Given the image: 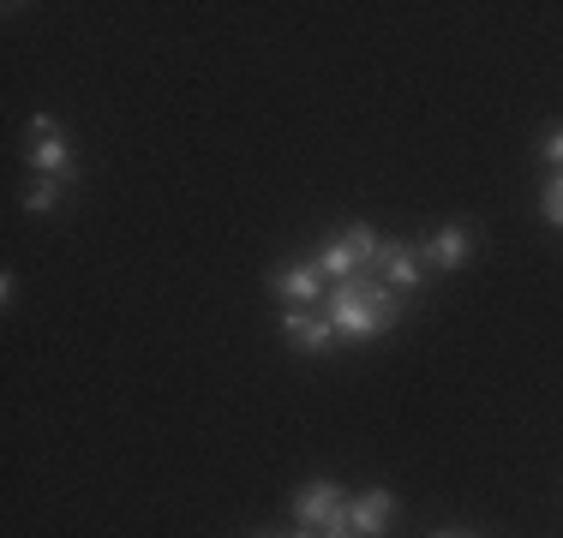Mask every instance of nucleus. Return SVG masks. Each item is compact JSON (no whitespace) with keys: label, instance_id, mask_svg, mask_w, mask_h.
Wrapping results in <instances>:
<instances>
[{"label":"nucleus","instance_id":"7","mask_svg":"<svg viewBox=\"0 0 563 538\" xmlns=\"http://www.w3.org/2000/svg\"><path fill=\"white\" fill-rule=\"evenodd\" d=\"M282 335H288L294 354H330V347L342 341L324 305H318V312H282Z\"/></svg>","mask_w":563,"mask_h":538},{"label":"nucleus","instance_id":"3","mask_svg":"<svg viewBox=\"0 0 563 538\" xmlns=\"http://www.w3.org/2000/svg\"><path fill=\"white\" fill-rule=\"evenodd\" d=\"M24 138H31V173L36 180H78V161H73V144H66L60 120L55 114H31V126H24Z\"/></svg>","mask_w":563,"mask_h":538},{"label":"nucleus","instance_id":"14","mask_svg":"<svg viewBox=\"0 0 563 538\" xmlns=\"http://www.w3.org/2000/svg\"><path fill=\"white\" fill-rule=\"evenodd\" d=\"M271 538H318L312 527H288V533H271Z\"/></svg>","mask_w":563,"mask_h":538},{"label":"nucleus","instance_id":"13","mask_svg":"<svg viewBox=\"0 0 563 538\" xmlns=\"http://www.w3.org/2000/svg\"><path fill=\"white\" fill-rule=\"evenodd\" d=\"M318 538H360V533L347 527V508H342V520H336V527H324V533H318Z\"/></svg>","mask_w":563,"mask_h":538},{"label":"nucleus","instance_id":"1","mask_svg":"<svg viewBox=\"0 0 563 538\" xmlns=\"http://www.w3.org/2000/svg\"><path fill=\"white\" fill-rule=\"evenodd\" d=\"M324 312H330V323H336L342 341H372V335L396 329V317H401V293H390V288H384V281L366 269V276L336 281V288H330Z\"/></svg>","mask_w":563,"mask_h":538},{"label":"nucleus","instance_id":"4","mask_svg":"<svg viewBox=\"0 0 563 538\" xmlns=\"http://www.w3.org/2000/svg\"><path fill=\"white\" fill-rule=\"evenodd\" d=\"M342 508H347L342 484L336 479H312V484H300V491H294V527L324 533V527H336V520H342Z\"/></svg>","mask_w":563,"mask_h":538},{"label":"nucleus","instance_id":"9","mask_svg":"<svg viewBox=\"0 0 563 538\" xmlns=\"http://www.w3.org/2000/svg\"><path fill=\"white\" fill-rule=\"evenodd\" d=\"M396 520V491H384V484H372V491H360L354 503H347V527L360 538H384Z\"/></svg>","mask_w":563,"mask_h":538},{"label":"nucleus","instance_id":"11","mask_svg":"<svg viewBox=\"0 0 563 538\" xmlns=\"http://www.w3.org/2000/svg\"><path fill=\"white\" fill-rule=\"evenodd\" d=\"M540 215H545V227H563V173H552L540 186Z\"/></svg>","mask_w":563,"mask_h":538},{"label":"nucleus","instance_id":"6","mask_svg":"<svg viewBox=\"0 0 563 538\" xmlns=\"http://www.w3.org/2000/svg\"><path fill=\"white\" fill-rule=\"evenodd\" d=\"M372 276H378L390 293H420V288H426V258H420V246H408V239H384Z\"/></svg>","mask_w":563,"mask_h":538},{"label":"nucleus","instance_id":"5","mask_svg":"<svg viewBox=\"0 0 563 538\" xmlns=\"http://www.w3.org/2000/svg\"><path fill=\"white\" fill-rule=\"evenodd\" d=\"M271 293H276L282 305H288V312H318V305L330 300V293H324V269H318L312 258L276 269V276H271Z\"/></svg>","mask_w":563,"mask_h":538},{"label":"nucleus","instance_id":"2","mask_svg":"<svg viewBox=\"0 0 563 538\" xmlns=\"http://www.w3.org/2000/svg\"><path fill=\"white\" fill-rule=\"evenodd\" d=\"M378 251H384V234L372 222H347L336 239H324L318 246V269H324V281L336 288V281H354V276H366L372 264H378Z\"/></svg>","mask_w":563,"mask_h":538},{"label":"nucleus","instance_id":"8","mask_svg":"<svg viewBox=\"0 0 563 538\" xmlns=\"http://www.w3.org/2000/svg\"><path fill=\"white\" fill-rule=\"evenodd\" d=\"M420 258H426V269H438V276L462 269L467 258H474V227H467V222H444V227H438V234L420 246Z\"/></svg>","mask_w":563,"mask_h":538},{"label":"nucleus","instance_id":"10","mask_svg":"<svg viewBox=\"0 0 563 538\" xmlns=\"http://www.w3.org/2000/svg\"><path fill=\"white\" fill-rule=\"evenodd\" d=\"M66 198V180H31V192H24V210L31 215H55Z\"/></svg>","mask_w":563,"mask_h":538},{"label":"nucleus","instance_id":"15","mask_svg":"<svg viewBox=\"0 0 563 538\" xmlns=\"http://www.w3.org/2000/svg\"><path fill=\"white\" fill-rule=\"evenodd\" d=\"M432 538H462V533H432Z\"/></svg>","mask_w":563,"mask_h":538},{"label":"nucleus","instance_id":"12","mask_svg":"<svg viewBox=\"0 0 563 538\" xmlns=\"http://www.w3.org/2000/svg\"><path fill=\"white\" fill-rule=\"evenodd\" d=\"M540 156L552 161V173H563V126H552V132L540 138Z\"/></svg>","mask_w":563,"mask_h":538}]
</instances>
